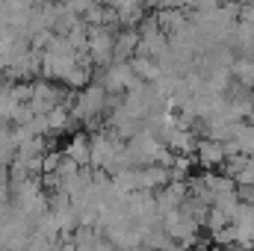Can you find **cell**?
I'll use <instances>...</instances> for the list:
<instances>
[{"label":"cell","instance_id":"2","mask_svg":"<svg viewBox=\"0 0 254 251\" xmlns=\"http://www.w3.org/2000/svg\"><path fill=\"white\" fill-rule=\"evenodd\" d=\"M198 157H201V163L216 166V163L225 160V148H222L219 139H216V142H201V145H198Z\"/></svg>","mask_w":254,"mask_h":251},{"label":"cell","instance_id":"6","mask_svg":"<svg viewBox=\"0 0 254 251\" xmlns=\"http://www.w3.org/2000/svg\"><path fill=\"white\" fill-rule=\"evenodd\" d=\"M0 86H3V74H0Z\"/></svg>","mask_w":254,"mask_h":251},{"label":"cell","instance_id":"3","mask_svg":"<svg viewBox=\"0 0 254 251\" xmlns=\"http://www.w3.org/2000/svg\"><path fill=\"white\" fill-rule=\"evenodd\" d=\"M136 45H139V33H136V30H127V33H122V36L116 39V51H113V57L125 60L127 54L136 51Z\"/></svg>","mask_w":254,"mask_h":251},{"label":"cell","instance_id":"4","mask_svg":"<svg viewBox=\"0 0 254 251\" xmlns=\"http://www.w3.org/2000/svg\"><path fill=\"white\" fill-rule=\"evenodd\" d=\"M68 157H71L77 166H89V139L77 136V139L71 142V148H68Z\"/></svg>","mask_w":254,"mask_h":251},{"label":"cell","instance_id":"5","mask_svg":"<svg viewBox=\"0 0 254 251\" xmlns=\"http://www.w3.org/2000/svg\"><path fill=\"white\" fill-rule=\"evenodd\" d=\"M139 3H157V0H139Z\"/></svg>","mask_w":254,"mask_h":251},{"label":"cell","instance_id":"1","mask_svg":"<svg viewBox=\"0 0 254 251\" xmlns=\"http://www.w3.org/2000/svg\"><path fill=\"white\" fill-rule=\"evenodd\" d=\"M86 51L92 54V60H95V63H110V60H113V51H116V39H113V33H110V30H104V27L89 30Z\"/></svg>","mask_w":254,"mask_h":251}]
</instances>
